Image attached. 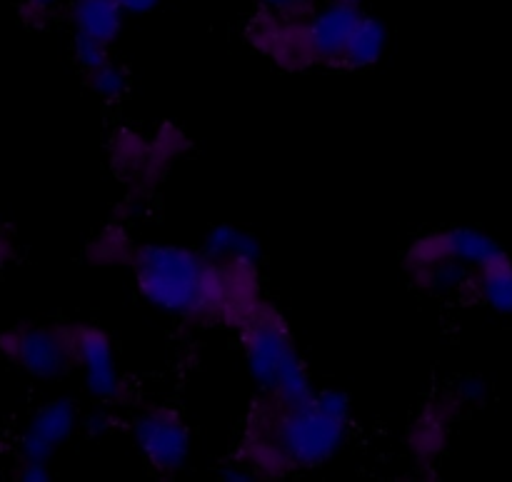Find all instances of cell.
I'll use <instances>...</instances> for the list:
<instances>
[{
	"label": "cell",
	"instance_id": "1",
	"mask_svg": "<svg viewBox=\"0 0 512 482\" xmlns=\"http://www.w3.org/2000/svg\"><path fill=\"white\" fill-rule=\"evenodd\" d=\"M353 403L345 390L303 395L260 393L245 410L233 460L255 480H285L333 463L353 435Z\"/></svg>",
	"mask_w": 512,
	"mask_h": 482
},
{
	"label": "cell",
	"instance_id": "2",
	"mask_svg": "<svg viewBox=\"0 0 512 482\" xmlns=\"http://www.w3.org/2000/svg\"><path fill=\"white\" fill-rule=\"evenodd\" d=\"M128 270L140 298L158 313L193 328H223V263L203 248L138 240Z\"/></svg>",
	"mask_w": 512,
	"mask_h": 482
},
{
	"label": "cell",
	"instance_id": "24",
	"mask_svg": "<svg viewBox=\"0 0 512 482\" xmlns=\"http://www.w3.org/2000/svg\"><path fill=\"white\" fill-rule=\"evenodd\" d=\"M15 253H18V250H15L13 238H10V235L5 233L3 228H0V268H3V265H8V263H13Z\"/></svg>",
	"mask_w": 512,
	"mask_h": 482
},
{
	"label": "cell",
	"instance_id": "8",
	"mask_svg": "<svg viewBox=\"0 0 512 482\" xmlns=\"http://www.w3.org/2000/svg\"><path fill=\"white\" fill-rule=\"evenodd\" d=\"M363 18V0H325L313 13L298 18V43L305 73L315 68L343 73L345 50Z\"/></svg>",
	"mask_w": 512,
	"mask_h": 482
},
{
	"label": "cell",
	"instance_id": "23",
	"mask_svg": "<svg viewBox=\"0 0 512 482\" xmlns=\"http://www.w3.org/2000/svg\"><path fill=\"white\" fill-rule=\"evenodd\" d=\"M128 15H145L160 5V0H120Z\"/></svg>",
	"mask_w": 512,
	"mask_h": 482
},
{
	"label": "cell",
	"instance_id": "10",
	"mask_svg": "<svg viewBox=\"0 0 512 482\" xmlns=\"http://www.w3.org/2000/svg\"><path fill=\"white\" fill-rule=\"evenodd\" d=\"M80 423H83V413L73 398L63 395V398L45 400L30 413L20 430L18 458L50 463L55 453L73 440V435L80 430Z\"/></svg>",
	"mask_w": 512,
	"mask_h": 482
},
{
	"label": "cell",
	"instance_id": "16",
	"mask_svg": "<svg viewBox=\"0 0 512 482\" xmlns=\"http://www.w3.org/2000/svg\"><path fill=\"white\" fill-rule=\"evenodd\" d=\"M83 75L85 85H88L103 103H120V100L128 95L130 75L128 70H125V65H120L115 58H110L108 63L98 65V68L88 70V73Z\"/></svg>",
	"mask_w": 512,
	"mask_h": 482
},
{
	"label": "cell",
	"instance_id": "21",
	"mask_svg": "<svg viewBox=\"0 0 512 482\" xmlns=\"http://www.w3.org/2000/svg\"><path fill=\"white\" fill-rule=\"evenodd\" d=\"M453 390L458 393V398L463 400L465 408H470V405L485 403V398H488V385H485L480 378H475V375L460 380V383L455 385Z\"/></svg>",
	"mask_w": 512,
	"mask_h": 482
},
{
	"label": "cell",
	"instance_id": "12",
	"mask_svg": "<svg viewBox=\"0 0 512 482\" xmlns=\"http://www.w3.org/2000/svg\"><path fill=\"white\" fill-rule=\"evenodd\" d=\"M138 240L130 235L125 220H108L85 245V260L95 268H128Z\"/></svg>",
	"mask_w": 512,
	"mask_h": 482
},
{
	"label": "cell",
	"instance_id": "4",
	"mask_svg": "<svg viewBox=\"0 0 512 482\" xmlns=\"http://www.w3.org/2000/svg\"><path fill=\"white\" fill-rule=\"evenodd\" d=\"M235 333L245 368L260 393L303 395L315 388L293 325L278 303L270 298L260 300L253 315Z\"/></svg>",
	"mask_w": 512,
	"mask_h": 482
},
{
	"label": "cell",
	"instance_id": "15",
	"mask_svg": "<svg viewBox=\"0 0 512 482\" xmlns=\"http://www.w3.org/2000/svg\"><path fill=\"white\" fill-rule=\"evenodd\" d=\"M200 248L213 260H255L260 263V243L250 230L238 225H213Z\"/></svg>",
	"mask_w": 512,
	"mask_h": 482
},
{
	"label": "cell",
	"instance_id": "6",
	"mask_svg": "<svg viewBox=\"0 0 512 482\" xmlns=\"http://www.w3.org/2000/svg\"><path fill=\"white\" fill-rule=\"evenodd\" d=\"M0 355L38 383L75 370L73 323H20L0 330Z\"/></svg>",
	"mask_w": 512,
	"mask_h": 482
},
{
	"label": "cell",
	"instance_id": "14",
	"mask_svg": "<svg viewBox=\"0 0 512 482\" xmlns=\"http://www.w3.org/2000/svg\"><path fill=\"white\" fill-rule=\"evenodd\" d=\"M478 305L512 315V258L508 250L478 270Z\"/></svg>",
	"mask_w": 512,
	"mask_h": 482
},
{
	"label": "cell",
	"instance_id": "11",
	"mask_svg": "<svg viewBox=\"0 0 512 482\" xmlns=\"http://www.w3.org/2000/svg\"><path fill=\"white\" fill-rule=\"evenodd\" d=\"M125 18L128 13L120 0H68V20L73 33L100 40L110 48L118 43Z\"/></svg>",
	"mask_w": 512,
	"mask_h": 482
},
{
	"label": "cell",
	"instance_id": "7",
	"mask_svg": "<svg viewBox=\"0 0 512 482\" xmlns=\"http://www.w3.org/2000/svg\"><path fill=\"white\" fill-rule=\"evenodd\" d=\"M75 370L83 375L90 398L113 408H135L140 403L135 385L120 373L115 340L103 325L73 323Z\"/></svg>",
	"mask_w": 512,
	"mask_h": 482
},
{
	"label": "cell",
	"instance_id": "22",
	"mask_svg": "<svg viewBox=\"0 0 512 482\" xmlns=\"http://www.w3.org/2000/svg\"><path fill=\"white\" fill-rule=\"evenodd\" d=\"M15 478L20 482H48L53 478L50 463H38V460H20V468L15 470Z\"/></svg>",
	"mask_w": 512,
	"mask_h": 482
},
{
	"label": "cell",
	"instance_id": "19",
	"mask_svg": "<svg viewBox=\"0 0 512 482\" xmlns=\"http://www.w3.org/2000/svg\"><path fill=\"white\" fill-rule=\"evenodd\" d=\"M60 0H20L18 15L28 28H45L55 18Z\"/></svg>",
	"mask_w": 512,
	"mask_h": 482
},
{
	"label": "cell",
	"instance_id": "13",
	"mask_svg": "<svg viewBox=\"0 0 512 482\" xmlns=\"http://www.w3.org/2000/svg\"><path fill=\"white\" fill-rule=\"evenodd\" d=\"M385 48H388V28L380 18L365 13L348 50H345L343 73H358V70L373 68V65L380 63Z\"/></svg>",
	"mask_w": 512,
	"mask_h": 482
},
{
	"label": "cell",
	"instance_id": "20",
	"mask_svg": "<svg viewBox=\"0 0 512 482\" xmlns=\"http://www.w3.org/2000/svg\"><path fill=\"white\" fill-rule=\"evenodd\" d=\"M260 10L285 15V18H305L318 8V0H255Z\"/></svg>",
	"mask_w": 512,
	"mask_h": 482
},
{
	"label": "cell",
	"instance_id": "5",
	"mask_svg": "<svg viewBox=\"0 0 512 482\" xmlns=\"http://www.w3.org/2000/svg\"><path fill=\"white\" fill-rule=\"evenodd\" d=\"M125 430L133 438L143 463L160 478L183 473L193 455V433L183 410L165 400L138 403L125 418Z\"/></svg>",
	"mask_w": 512,
	"mask_h": 482
},
{
	"label": "cell",
	"instance_id": "3",
	"mask_svg": "<svg viewBox=\"0 0 512 482\" xmlns=\"http://www.w3.org/2000/svg\"><path fill=\"white\" fill-rule=\"evenodd\" d=\"M193 140L180 125L160 123L150 135L135 128H118L110 133L108 160L115 180L125 185V198L115 218H138L155 195L158 185L170 175L173 165L190 153Z\"/></svg>",
	"mask_w": 512,
	"mask_h": 482
},
{
	"label": "cell",
	"instance_id": "18",
	"mask_svg": "<svg viewBox=\"0 0 512 482\" xmlns=\"http://www.w3.org/2000/svg\"><path fill=\"white\" fill-rule=\"evenodd\" d=\"M110 58H113V48H110V45L73 33V60L78 63V68L83 70V73L108 63Z\"/></svg>",
	"mask_w": 512,
	"mask_h": 482
},
{
	"label": "cell",
	"instance_id": "9",
	"mask_svg": "<svg viewBox=\"0 0 512 482\" xmlns=\"http://www.w3.org/2000/svg\"><path fill=\"white\" fill-rule=\"evenodd\" d=\"M463 410V400L458 398L453 388L433 395L420 405V410L405 430V450H408L420 473L435 478L438 463L448 453L453 428Z\"/></svg>",
	"mask_w": 512,
	"mask_h": 482
},
{
	"label": "cell",
	"instance_id": "17",
	"mask_svg": "<svg viewBox=\"0 0 512 482\" xmlns=\"http://www.w3.org/2000/svg\"><path fill=\"white\" fill-rule=\"evenodd\" d=\"M120 408L113 405H100L95 403V408L90 413H83V423L80 430L90 438H105V435L115 433V430H125V420L118 415Z\"/></svg>",
	"mask_w": 512,
	"mask_h": 482
}]
</instances>
